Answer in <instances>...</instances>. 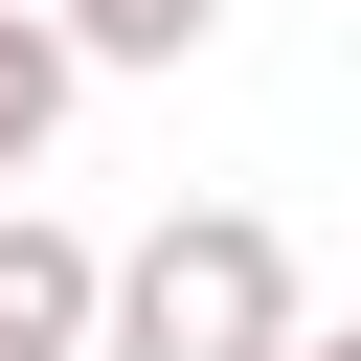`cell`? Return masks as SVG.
<instances>
[{
	"label": "cell",
	"mask_w": 361,
	"mask_h": 361,
	"mask_svg": "<svg viewBox=\"0 0 361 361\" xmlns=\"http://www.w3.org/2000/svg\"><path fill=\"white\" fill-rule=\"evenodd\" d=\"M293 361H361V338H316V316H293Z\"/></svg>",
	"instance_id": "5"
},
{
	"label": "cell",
	"mask_w": 361,
	"mask_h": 361,
	"mask_svg": "<svg viewBox=\"0 0 361 361\" xmlns=\"http://www.w3.org/2000/svg\"><path fill=\"white\" fill-rule=\"evenodd\" d=\"M0 361H90V226L0 203Z\"/></svg>",
	"instance_id": "2"
},
{
	"label": "cell",
	"mask_w": 361,
	"mask_h": 361,
	"mask_svg": "<svg viewBox=\"0 0 361 361\" xmlns=\"http://www.w3.org/2000/svg\"><path fill=\"white\" fill-rule=\"evenodd\" d=\"M68 90H90V68H68V23H45V0H0V203L45 180V135H68Z\"/></svg>",
	"instance_id": "3"
},
{
	"label": "cell",
	"mask_w": 361,
	"mask_h": 361,
	"mask_svg": "<svg viewBox=\"0 0 361 361\" xmlns=\"http://www.w3.org/2000/svg\"><path fill=\"white\" fill-rule=\"evenodd\" d=\"M90 361H293V226L158 203L135 248H90Z\"/></svg>",
	"instance_id": "1"
},
{
	"label": "cell",
	"mask_w": 361,
	"mask_h": 361,
	"mask_svg": "<svg viewBox=\"0 0 361 361\" xmlns=\"http://www.w3.org/2000/svg\"><path fill=\"white\" fill-rule=\"evenodd\" d=\"M68 23V68H203L226 45V0H45Z\"/></svg>",
	"instance_id": "4"
}]
</instances>
